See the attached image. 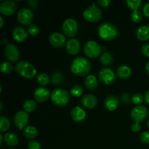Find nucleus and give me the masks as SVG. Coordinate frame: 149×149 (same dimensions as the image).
I'll use <instances>...</instances> for the list:
<instances>
[{"instance_id":"f257e3e1","label":"nucleus","mask_w":149,"mask_h":149,"mask_svg":"<svg viewBox=\"0 0 149 149\" xmlns=\"http://www.w3.org/2000/svg\"><path fill=\"white\" fill-rule=\"evenodd\" d=\"M92 64L84 57H77L72 61L71 65V72L79 77H85L91 71Z\"/></svg>"},{"instance_id":"f03ea898","label":"nucleus","mask_w":149,"mask_h":149,"mask_svg":"<svg viewBox=\"0 0 149 149\" xmlns=\"http://www.w3.org/2000/svg\"><path fill=\"white\" fill-rule=\"evenodd\" d=\"M99 36L105 41H112L119 35L116 26L109 22H104L99 26L97 29Z\"/></svg>"},{"instance_id":"7ed1b4c3","label":"nucleus","mask_w":149,"mask_h":149,"mask_svg":"<svg viewBox=\"0 0 149 149\" xmlns=\"http://www.w3.org/2000/svg\"><path fill=\"white\" fill-rule=\"evenodd\" d=\"M15 71L17 74L26 79H33L37 72L34 65L26 61H19L15 65Z\"/></svg>"},{"instance_id":"20e7f679","label":"nucleus","mask_w":149,"mask_h":149,"mask_svg":"<svg viewBox=\"0 0 149 149\" xmlns=\"http://www.w3.org/2000/svg\"><path fill=\"white\" fill-rule=\"evenodd\" d=\"M51 100L57 106H65L68 104L70 99L69 93L66 90L61 88H56L51 93Z\"/></svg>"},{"instance_id":"39448f33","label":"nucleus","mask_w":149,"mask_h":149,"mask_svg":"<svg viewBox=\"0 0 149 149\" xmlns=\"http://www.w3.org/2000/svg\"><path fill=\"white\" fill-rule=\"evenodd\" d=\"M82 15L83 17L87 21L90 23H97L101 19L103 13L101 9L93 3L84 10Z\"/></svg>"},{"instance_id":"423d86ee","label":"nucleus","mask_w":149,"mask_h":149,"mask_svg":"<svg viewBox=\"0 0 149 149\" xmlns=\"http://www.w3.org/2000/svg\"><path fill=\"white\" fill-rule=\"evenodd\" d=\"M84 53L87 58L95 59L98 58L102 52V47L99 43L93 40H90L86 42L83 47Z\"/></svg>"},{"instance_id":"0eeeda50","label":"nucleus","mask_w":149,"mask_h":149,"mask_svg":"<svg viewBox=\"0 0 149 149\" xmlns=\"http://www.w3.org/2000/svg\"><path fill=\"white\" fill-rule=\"evenodd\" d=\"M79 31V25L76 20L73 18H68L63 23V34L68 38H73L77 34Z\"/></svg>"},{"instance_id":"6e6552de","label":"nucleus","mask_w":149,"mask_h":149,"mask_svg":"<svg viewBox=\"0 0 149 149\" xmlns=\"http://www.w3.org/2000/svg\"><path fill=\"white\" fill-rule=\"evenodd\" d=\"M148 115V111L146 106L142 105L135 106L131 111L130 116L135 122L141 123L146 119Z\"/></svg>"},{"instance_id":"1a4fd4ad","label":"nucleus","mask_w":149,"mask_h":149,"mask_svg":"<svg viewBox=\"0 0 149 149\" xmlns=\"http://www.w3.org/2000/svg\"><path fill=\"white\" fill-rule=\"evenodd\" d=\"M17 20L23 26H30L33 21V13L28 8H22L17 12Z\"/></svg>"},{"instance_id":"9d476101","label":"nucleus","mask_w":149,"mask_h":149,"mask_svg":"<svg viewBox=\"0 0 149 149\" xmlns=\"http://www.w3.org/2000/svg\"><path fill=\"white\" fill-rule=\"evenodd\" d=\"M98 78L103 84L109 85L113 84L116 80V74L111 68H103L99 71Z\"/></svg>"},{"instance_id":"9b49d317","label":"nucleus","mask_w":149,"mask_h":149,"mask_svg":"<svg viewBox=\"0 0 149 149\" xmlns=\"http://www.w3.org/2000/svg\"><path fill=\"white\" fill-rule=\"evenodd\" d=\"M4 55L9 61L15 63L18 61L20 53L15 45L14 44H7L4 49Z\"/></svg>"},{"instance_id":"f8f14e48","label":"nucleus","mask_w":149,"mask_h":149,"mask_svg":"<svg viewBox=\"0 0 149 149\" xmlns=\"http://www.w3.org/2000/svg\"><path fill=\"white\" fill-rule=\"evenodd\" d=\"M29 120V116L28 113L25 111H18L17 113L15 114L14 119V124L16 126V127L18 128V130H21L23 128H26L25 127L28 124Z\"/></svg>"},{"instance_id":"ddd939ff","label":"nucleus","mask_w":149,"mask_h":149,"mask_svg":"<svg viewBox=\"0 0 149 149\" xmlns=\"http://www.w3.org/2000/svg\"><path fill=\"white\" fill-rule=\"evenodd\" d=\"M17 10V4L15 1L7 0L0 4V13L3 15L11 16Z\"/></svg>"},{"instance_id":"4468645a","label":"nucleus","mask_w":149,"mask_h":149,"mask_svg":"<svg viewBox=\"0 0 149 149\" xmlns=\"http://www.w3.org/2000/svg\"><path fill=\"white\" fill-rule=\"evenodd\" d=\"M49 42L52 47L55 48H61L64 47V45H66V39H65V35L63 33L55 32L49 35Z\"/></svg>"},{"instance_id":"2eb2a0df","label":"nucleus","mask_w":149,"mask_h":149,"mask_svg":"<svg viewBox=\"0 0 149 149\" xmlns=\"http://www.w3.org/2000/svg\"><path fill=\"white\" fill-rule=\"evenodd\" d=\"M65 49L67 52L71 55H76L81 50V44L77 39H71L66 42Z\"/></svg>"},{"instance_id":"dca6fc26","label":"nucleus","mask_w":149,"mask_h":149,"mask_svg":"<svg viewBox=\"0 0 149 149\" xmlns=\"http://www.w3.org/2000/svg\"><path fill=\"white\" fill-rule=\"evenodd\" d=\"M28 31H26V29L23 26H16L13 31V39L17 42L21 43L28 39Z\"/></svg>"},{"instance_id":"f3484780","label":"nucleus","mask_w":149,"mask_h":149,"mask_svg":"<svg viewBox=\"0 0 149 149\" xmlns=\"http://www.w3.org/2000/svg\"><path fill=\"white\" fill-rule=\"evenodd\" d=\"M51 96V93L45 87H39L36 89L33 94L35 100L39 103H45Z\"/></svg>"},{"instance_id":"a211bd4d","label":"nucleus","mask_w":149,"mask_h":149,"mask_svg":"<svg viewBox=\"0 0 149 149\" xmlns=\"http://www.w3.org/2000/svg\"><path fill=\"white\" fill-rule=\"evenodd\" d=\"M81 104L86 109H92L97 104V99L95 95L93 94H86L81 97Z\"/></svg>"},{"instance_id":"6ab92c4d","label":"nucleus","mask_w":149,"mask_h":149,"mask_svg":"<svg viewBox=\"0 0 149 149\" xmlns=\"http://www.w3.org/2000/svg\"><path fill=\"white\" fill-rule=\"evenodd\" d=\"M71 116L73 120L76 122H81L86 119L87 113L80 106H75L71 111Z\"/></svg>"},{"instance_id":"aec40b11","label":"nucleus","mask_w":149,"mask_h":149,"mask_svg":"<svg viewBox=\"0 0 149 149\" xmlns=\"http://www.w3.org/2000/svg\"><path fill=\"white\" fill-rule=\"evenodd\" d=\"M103 104L108 111H113L119 107V99L116 95H109L105 99Z\"/></svg>"},{"instance_id":"412c9836","label":"nucleus","mask_w":149,"mask_h":149,"mask_svg":"<svg viewBox=\"0 0 149 149\" xmlns=\"http://www.w3.org/2000/svg\"><path fill=\"white\" fill-rule=\"evenodd\" d=\"M132 74V70L131 67L127 65H120L116 70V75L119 79H127L130 78Z\"/></svg>"},{"instance_id":"4be33fe9","label":"nucleus","mask_w":149,"mask_h":149,"mask_svg":"<svg viewBox=\"0 0 149 149\" xmlns=\"http://www.w3.org/2000/svg\"><path fill=\"white\" fill-rule=\"evenodd\" d=\"M135 34L140 41H149V26L143 25L138 27L135 31Z\"/></svg>"},{"instance_id":"5701e85b","label":"nucleus","mask_w":149,"mask_h":149,"mask_svg":"<svg viewBox=\"0 0 149 149\" xmlns=\"http://www.w3.org/2000/svg\"><path fill=\"white\" fill-rule=\"evenodd\" d=\"M4 141L7 146L11 147L16 146L19 143L17 135L14 132H8L4 135Z\"/></svg>"},{"instance_id":"b1692460","label":"nucleus","mask_w":149,"mask_h":149,"mask_svg":"<svg viewBox=\"0 0 149 149\" xmlns=\"http://www.w3.org/2000/svg\"><path fill=\"white\" fill-rule=\"evenodd\" d=\"M84 84L88 90H94L98 87V79L95 76L89 75L86 77Z\"/></svg>"},{"instance_id":"393cba45","label":"nucleus","mask_w":149,"mask_h":149,"mask_svg":"<svg viewBox=\"0 0 149 149\" xmlns=\"http://www.w3.org/2000/svg\"><path fill=\"white\" fill-rule=\"evenodd\" d=\"M100 63L104 66H110L113 63V55L109 52H103L100 57Z\"/></svg>"},{"instance_id":"a878e982","label":"nucleus","mask_w":149,"mask_h":149,"mask_svg":"<svg viewBox=\"0 0 149 149\" xmlns=\"http://www.w3.org/2000/svg\"><path fill=\"white\" fill-rule=\"evenodd\" d=\"M24 137L30 140H33L37 137L38 131L36 127L33 126H28L23 130V132Z\"/></svg>"},{"instance_id":"bb28decb","label":"nucleus","mask_w":149,"mask_h":149,"mask_svg":"<svg viewBox=\"0 0 149 149\" xmlns=\"http://www.w3.org/2000/svg\"><path fill=\"white\" fill-rule=\"evenodd\" d=\"M50 80L51 83L54 85H60L63 83L65 78L62 73L59 72V71H55L51 75Z\"/></svg>"},{"instance_id":"cd10ccee","label":"nucleus","mask_w":149,"mask_h":149,"mask_svg":"<svg viewBox=\"0 0 149 149\" xmlns=\"http://www.w3.org/2000/svg\"><path fill=\"white\" fill-rule=\"evenodd\" d=\"M36 81L41 86H47L51 82L50 77L45 73H42L36 77Z\"/></svg>"},{"instance_id":"c85d7f7f","label":"nucleus","mask_w":149,"mask_h":149,"mask_svg":"<svg viewBox=\"0 0 149 149\" xmlns=\"http://www.w3.org/2000/svg\"><path fill=\"white\" fill-rule=\"evenodd\" d=\"M37 108L36 103L33 100H28L23 104V109L27 113H32Z\"/></svg>"},{"instance_id":"c756f323","label":"nucleus","mask_w":149,"mask_h":149,"mask_svg":"<svg viewBox=\"0 0 149 149\" xmlns=\"http://www.w3.org/2000/svg\"><path fill=\"white\" fill-rule=\"evenodd\" d=\"M126 4L127 7L132 11L138 10V9L142 5V1L141 0H127Z\"/></svg>"},{"instance_id":"7c9ffc66","label":"nucleus","mask_w":149,"mask_h":149,"mask_svg":"<svg viewBox=\"0 0 149 149\" xmlns=\"http://www.w3.org/2000/svg\"><path fill=\"white\" fill-rule=\"evenodd\" d=\"M10 127V120L6 116H1L0 117V131L1 132L8 130Z\"/></svg>"},{"instance_id":"2f4dec72","label":"nucleus","mask_w":149,"mask_h":149,"mask_svg":"<svg viewBox=\"0 0 149 149\" xmlns=\"http://www.w3.org/2000/svg\"><path fill=\"white\" fill-rule=\"evenodd\" d=\"M83 88L81 85L79 84H75V85L72 86L70 90V93L72 96L76 97H79L82 95L83 93Z\"/></svg>"},{"instance_id":"473e14b6","label":"nucleus","mask_w":149,"mask_h":149,"mask_svg":"<svg viewBox=\"0 0 149 149\" xmlns=\"http://www.w3.org/2000/svg\"><path fill=\"white\" fill-rule=\"evenodd\" d=\"M13 66L12 65L11 63L10 62H2L0 65V70L2 73L4 74H10V73L13 72Z\"/></svg>"},{"instance_id":"72a5a7b5","label":"nucleus","mask_w":149,"mask_h":149,"mask_svg":"<svg viewBox=\"0 0 149 149\" xmlns=\"http://www.w3.org/2000/svg\"><path fill=\"white\" fill-rule=\"evenodd\" d=\"M131 20H132V22L135 23H138L141 22L143 20L142 13L139 10L132 11V13H131Z\"/></svg>"},{"instance_id":"f704fd0d","label":"nucleus","mask_w":149,"mask_h":149,"mask_svg":"<svg viewBox=\"0 0 149 149\" xmlns=\"http://www.w3.org/2000/svg\"><path fill=\"white\" fill-rule=\"evenodd\" d=\"M132 101L133 102L134 104L136 106L142 104L143 102L144 101V96L141 93H135L132 95Z\"/></svg>"},{"instance_id":"c9c22d12","label":"nucleus","mask_w":149,"mask_h":149,"mask_svg":"<svg viewBox=\"0 0 149 149\" xmlns=\"http://www.w3.org/2000/svg\"><path fill=\"white\" fill-rule=\"evenodd\" d=\"M28 32L31 36H36L39 33V29L36 25L32 24L28 29Z\"/></svg>"},{"instance_id":"e433bc0d","label":"nucleus","mask_w":149,"mask_h":149,"mask_svg":"<svg viewBox=\"0 0 149 149\" xmlns=\"http://www.w3.org/2000/svg\"><path fill=\"white\" fill-rule=\"evenodd\" d=\"M41 148L40 142L37 140H31L28 143V149H41Z\"/></svg>"},{"instance_id":"4c0bfd02","label":"nucleus","mask_w":149,"mask_h":149,"mask_svg":"<svg viewBox=\"0 0 149 149\" xmlns=\"http://www.w3.org/2000/svg\"><path fill=\"white\" fill-rule=\"evenodd\" d=\"M140 140L143 143L149 144V132L146 131V132H142L140 135Z\"/></svg>"},{"instance_id":"58836bf2","label":"nucleus","mask_w":149,"mask_h":149,"mask_svg":"<svg viewBox=\"0 0 149 149\" xmlns=\"http://www.w3.org/2000/svg\"><path fill=\"white\" fill-rule=\"evenodd\" d=\"M121 100H122V101L124 103L126 104V103H130V101L132 100V98H131L130 94H128V93H122V95H121Z\"/></svg>"},{"instance_id":"ea45409f","label":"nucleus","mask_w":149,"mask_h":149,"mask_svg":"<svg viewBox=\"0 0 149 149\" xmlns=\"http://www.w3.org/2000/svg\"><path fill=\"white\" fill-rule=\"evenodd\" d=\"M141 52L144 56L149 58V44H144L141 47Z\"/></svg>"},{"instance_id":"a19ab883","label":"nucleus","mask_w":149,"mask_h":149,"mask_svg":"<svg viewBox=\"0 0 149 149\" xmlns=\"http://www.w3.org/2000/svg\"><path fill=\"white\" fill-rule=\"evenodd\" d=\"M131 129L134 132H138L141 130V124L138 123V122H135L132 125V127H131Z\"/></svg>"},{"instance_id":"79ce46f5","label":"nucleus","mask_w":149,"mask_h":149,"mask_svg":"<svg viewBox=\"0 0 149 149\" xmlns=\"http://www.w3.org/2000/svg\"><path fill=\"white\" fill-rule=\"evenodd\" d=\"M27 4L29 7H31V8L32 9L37 8L38 5H39L38 1H35V0H29V1H27Z\"/></svg>"},{"instance_id":"37998d69","label":"nucleus","mask_w":149,"mask_h":149,"mask_svg":"<svg viewBox=\"0 0 149 149\" xmlns=\"http://www.w3.org/2000/svg\"><path fill=\"white\" fill-rule=\"evenodd\" d=\"M143 13L146 17H149V2L146 3L143 7Z\"/></svg>"},{"instance_id":"c03bdc74","label":"nucleus","mask_w":149,"mask_h":149,"mask_svg":"<svg viewBox=\"0 0 149 149\" xmlns=\"http://www.w3.org/2000/svg\"><path fill=\"white\" fill-rule=\"evenodd\" d=\"M110 3V0H98L97 1V4L100 7H107Z\"/></svg>"},{"instance_id":"a18cd8bd","label":"nucleus","mask_w":149,"mask_h":149,"mask_svg":"<svg viewBox=\"0 0 149 149\" xmlns=\"http://www.w3.org/2000/svg\"><path fill=\"white\" fill-rule=\"evenodd\" d=\"M144 100H145L147 104L149 105V90L144 95Z\"/></svg>"},{"instance_id":"49530a36","label":"nucleus","mask_w":149,"mask_h":149,"mask_svg":"<svg viewBox=\"0 0 149 149\" xmlns=\"http://www.w3.org/2000/svg\"><path fill=\"white\" fill-rule=\"evenodd\" d=\"M146 72L147 74L149 75V61L147 62L146 65Z\"/></svg>"},{"instance_id":"de8ad7c7","label":"nucleus","mask_w":149,"mask_h":149,"mask_svg":"<svg viewBox=\"0 0 149 149\" xmlns=\"http://www.w3.org/2000/svg\"><path fill=\"white\" fill-rule=\"evenodd\" d=\"M3 140H4V136L2 135V134H1V135H0V142H1V146H2Z\"/></svg>"},{"instance_id":"09e8293b","label":"nucleus","mask_w":149,"mask_h":149,"mask_svg":"<svg viewBox=\"0 0 149 149\" xmlns=\"http://www.w3.org/2000/svg\"><path fill=\"white\" fill-rule=\"evenodd\" d=\"M0 20H1V24H0V27L2 28L3 24H4V20H3L2 17H0Z\"/></svg>"},{"instance_id":"8fccbe9b","label":"nucleus","mask_w":149,"mask_h":149,"mask_svg":"<svg viewBox=\"0 0 149 149\" xmlns=\"http://www.w3.org/2000/svg\"><path fill=\"white\" fill-rule=\"evenodd\" d=\"M0 106H1V111H2V108H3V106H2V103H1V104H0Z\"/></svg>"},{"instance_id":"3c124183","label":"nucleus","mask_w":149,"mask_h":149,"mask_svg":"<svg viewBox=\"0 0 149 149\" xmlns=\"http://www.w3.org/2000/svg\"><path fill=\"white\" fill-rule=\"evenodd\" d=\"M147 127H148V128L149 129V120L148 121V122H147Z\"/></svg>"},{"instance_id":"603ef678","label":"nucleus","mask_w":149,"mask_h":149,"mask_svg":"<svg viewBox=\"0 0 149 149\" xmlns=\"http://www.w3.org/2000/svg\"><path fill=\"white\" fill-rule=\"evenodd\" d=\"M10 149H15V148H10Z\"/></svg>"}]
</instances>
